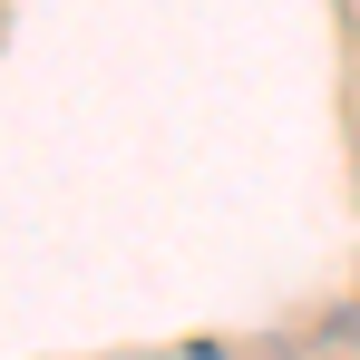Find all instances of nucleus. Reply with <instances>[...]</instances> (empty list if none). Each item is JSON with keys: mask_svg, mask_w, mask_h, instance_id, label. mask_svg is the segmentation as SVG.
Returning a JSON list of instances; mask_svg holds the SVG:
<instances>
[{"mask_svg": "<svg viewBox=\"0 0 360 360\" xmlns=\"http://www.w3.org/2000/svg\"><path fill=\"white\" fill-rule=\"evenodd\" d=\"M341 10H351V30H360V0H341Z\"/></svg>", "mask_w": 360, "mask_h": 360, "instance_id": "obj_1", "label": "nucleus"}]
</instances>
